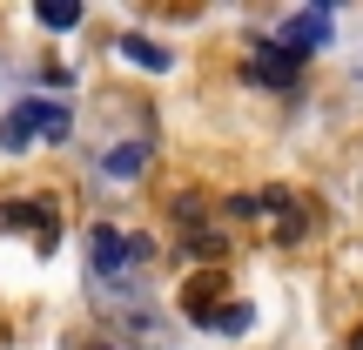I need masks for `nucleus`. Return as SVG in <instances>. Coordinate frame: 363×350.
Returning a JSON list of instances; mask_svg holds the SVG:
<instances>
[{
  "mask_svg": "<svg viewBox=\"0 0 363 350\" xmlns=\"http://www.w3.org/2000/svg\"><path fill=\"white\" fill-rule=\"evenodd\" d=\"M242 75L256 81V88H289V81H296V61H289V54L269 40V48H256V54H249V67H242Z\"/></svg>",
  "mask_w": 363,
  "mask_h": 350,
  "instance_id": "nucleus-5",
  "label": "nucleus"
},
{
  "mask_svg": "<svg viewBox=\"0 0 363 350\" xmlns=\"http://www.w3.org/2000/svg\"><path fill=\"white\" fill-rule=\"evenodd\" d=\"M357 350H363V330H357Z\"/></svg>",
  "mask_w": 363,
  "mask_h": 350,
  "instance_id": "nucleus-11",
  "label": "nucleus"
},
{
  "mask_svg": "<svg viewBox=\"0 0 363 350\" xmlns=\"http://www.w3.org/2000/svg\"><path fill=\"white\" fill-rule=\"evenodd\" d=\"M67 128H74V115H67L61 102H21L7 121H0V148H7V155H21L27 142H61Z\"/></svg>",
  "mask_w": 363,
  "mask_h": 350,
  "instance_id": "nucleus-1",
  "label": "nucleus"
},
{
  "mask_svg": "<svg viewBox=\"0 0 363 350\" xmlns=\"http://www.w3.org/2000/svg\"><path fill=\"white\" fill-rule=\"evenodd\" d=\"M249 324H256V310H249V303H222V310L208 317V330H216V337H242Z\"/></svg>",
  "mask_w": 363,
  "mask_h": 350,
  "instance_id": "nucleus-9",
  "label": "nucleus"
},
{
  "mask_svg": "<svg viewBox=\"0 0 363 350\" xmlns=\"http://www.w3.org/2000/svg\"><path fill=\"white\" fill-rule=\"evenodd\" d=\"M142 256H148V243H142V236L128 243V236H121V229H108V222H101V229L88 236V263H94V283H121V276H128V263H142Z\"/></svg>",
  "mask_w": 363,
  "mask_h": 350,
  "instance_id": "nucleus-2",
  "label": "nucleus"
},
{
  "mask_svg": "<svg viewBox=\"0 0 363 350\" xmlns=\"http://www.w3.org/2000/svg\"><path fill=\"white\" fill-rule=\"evenodd\" d=\"M115 48L128 54L135 67H148V75H169V54H162V48H155V40H148V34H121Z\"/></svg>",
  "mask_w": 363,
  "mask_h": 350,
  "instance_id": "nucleus-8",
  "label": "nucleus"
},
{
  "mask_svg": "<svg viewBox=\"0 0 363 350\" xmlns=\"http://www.w3.org/2000/svg\"><path fill=\"white\" fill-rule=\"evenodd\" d=\"M34 222V249L48 256L54 243H61V216H54V202H7L0 209V229H27Z\"/></svg>",
  "mask_w": 363,
  "mask_h": 350,
  "instance_id": "nucleus-4",
  "label": "nucleus"
},
{
  "mask_svg": "<svg viewBox=\"0 0 363 350\" xmlns=\"http://www.w3.org/2000/svg\"><path fill=\"white\" fill-rule=\"evenodd\" d=\"M34 21H40V27H54V34H67V27H81V7H74V0H40Z\"/></svg>",
  "mask_w": 363,
  "mask_h": 350,
  "instance_id": "nucleus-10",
  "label": "nucleus"
},
{
  "mask_svg": "<svg viewBox=\"0 0 363 350\" xmlns=\"http://www.w3.org/2000/svg\"><path fill=\"white\" fill-rule=\"evenodd\" d=\"M330 34H337V21H330V7H303V13H289V21H283V34H276V48H283L289 61H303V54L330 48Z\"/></svg>",
  "mask_w": 363,
  "mask_h": 350,
  "instance_id": "nucleus-3",
  "label": "nucleus"
},
{
  "mask_svg": "<svg viewBox=\"0 0 363 350\" xmlns=\"http://www.w3.org/2000/svg\"><path fill=\"white\" fill-rule=\"evenodd\" d=\"M148 169V142H121V148H101V175L108 182H135Z\"/></svg>",
  "mask_w": 363,
  "mask_h": 350,
  "instance_id": "nucleus-6",
  "label": "nucleus"
},
{
  "mask_svg": "<svg viewBox=\"0 0 363 350\" xmlns=\"http://www.w3.org/2000/svg\"><path fill=\"white\" fill-rule=\"evenodd\" d=\"M216 297H222V276H216V270H202V276H195L189 290H182V310H189L195 324L208 330V317H216Z\"/></svg>",
  "mask_w": 363,
  "mask_h": 350,
  "instance_id": "nucleus-7",
  "label": "nucleus"
}]
</instances>
